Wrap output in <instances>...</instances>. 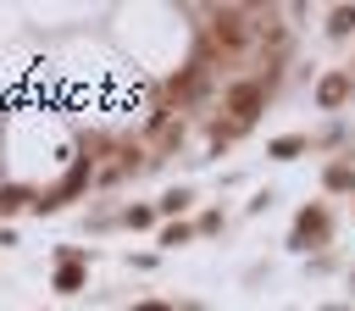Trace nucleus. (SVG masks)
Returning a JSON list of instances; mask_svg holds the SVG:
<instances>
[{"label":"nucleus","instance_id":"f257e3e1","mask_svg":"<svg viewBox=\"0 0 355 311\" xmlns=\"http://www.w3.org/2000/svg\"><path fill=\"white\" fill-rule=\"evenodd\" d=\"M300 239H322V217H300Z\"/></svg>","mask_w":355,"mask_h":311},{"label":"nucleus","instance_id":"f03ea898","mask_svg":"<svg viewBox=\"0 0 355 311\" xmlns=\"http://www.w3.org/2000/svg\"><path fill=\"white\" fill-rule=\"evenodd\" d=\"M139 311H161V305H139Z\"/></svg>","mask_w":355,"mask_h":311}]
</instances>
